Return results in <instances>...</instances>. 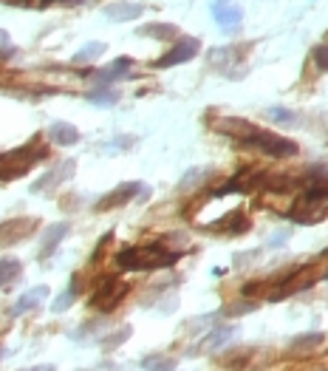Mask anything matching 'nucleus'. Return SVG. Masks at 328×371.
Wrapping results in <instances>:
<instances>
[{"instance_id":"obj_18","label":"nucleus","mask_w":328,"mask_h":371,"mask_svg":"<svg viewBox=\"0 0 328 371\" xmlns=\"http://www.w3.org/2000/svg\"><path fill=\"white\" fill-rule=\"evenodd\" d=\"M131 60L128 57H122V60H116V63H110L108 68H102L99 74H97V82H99V86H110V82L113 79H122V77H125L128 71H131Z\"/></svg>"},{"instance_id":"obj_2","label":"nucleus","mask_w":328,"mask_h":371,"mask_svg":"<svg viewBox=\"0 0 328 371\" xmlns=\"http://www.w3.org/2000/svg\"><path fill=\"white\" fill-rule=\"evenodd\" d=\"M289 219L297 224H317V221L328 219V187L314 184L306 193H300L289 207Z\"/></svg>"},{"instance_id":"obj_30","label":"nucleus","mask_w":328,"mask_h":371,"mask_svg":"<svg viewBox=\"0 0 328 371\" xmlns=\"http://www.w3.org/2000/svg\"><path fill=\"white\" fill-rule=\"evenodd\" d=\"M314 63H317L322 71H328V46H317V49H314Z\"/></svg>"},{"instance_id":"obj_21","label":"nucleus","mask_w":328,"mask_h":371,"mask_svg":"<svg viewBox=\"0 0 328 371\" xmlns=\"http://www.w3.org/2000/svg\"><path fill=\"white\" fill-rule=\"evenodd\" d=\"M23 272V264L17 258H3L0 261V286H12Z\"/></svg>"},{"instance_id":"obj_17","label":"nucleus","mask_w":328,"mask_h":371,"mask_svg":"<svg viewBox=\"0 0 328 371\" xmlns=\"http://www.w3.org/2000/svg\"><path fill=\"white\" fill-rule=\"evenodd\" d=\"M325 335L322 332H306V335H297L292 343H289V352L292 354H314L320 346H322Z\"/></svg>"},{"instance_id":"obj_25","label":"nucleus","mask_w":328,"mask_h":371,"mask_svg":"<svg viewBox=\"0 0 328 371\" xmlns=\"http://www.w3.org/2000/svg\"><path fill=\"white\" fill-rule=\"evenodd\" d=\"M210 176V171H204V168H192L190 173H184V179L179 182V190L184 193V190H192V187H198L204 179Z\"/></svg>"},{"instance_id":"obj_15","label":"nucleus","mask_w":328,"mask_h":371,"mask_svg":"<svg viewBox=\"0 0 328 371\" xmlns=\"http://www.w3.org/2000/svg\"><path fill=\"white\" fill-rule=\"evenodd\" d=\"M68 224L65 221H60V224H51L49 230H46V235H43V246H40V258H49L57 246H60V241L68 235Z\"/></svg>"},{"instance_id":"obj_5","label":"nucleus","mask_w":328,"mask_h":371,"mask_svg":"<svg viewBox=\"0 0 328 371\" xmlns=\"http://www.w3.org/2000/svg\"><path fill=\"white\" fill-rule=\"evenodd\" d=\"M198 49H201V43H198L195 37H181L167 54H164L161 60H156V68H173V65L190 63V60L198 54Z\"/></svg>"},{"instance_id":"obj_26","label":"nucleus","mask_w":328,"mask_h":371,"mask_svg":"<svg viewBox=\"0 0 328 371\" xmlns=\"http://www.w3.org/2000/svg\"><path fill=\"white\" fill-rule=\"evenodd\" d=\"M263 113H266V119H272V122H283V125H289V122L297 119V113L289 111V108H266Z\"/></svg>"},{"instance_id":"obj_4","label":"nucleus","mask_w":328,"mask_h":371,"mask_svg":"<svg viewBox=\"0 0 328 371\" xmlns=\"http://www.w3.org/2000/svg\"><path fill=\"white\" fill-rule=\"evenodd\" d=\"M128 292H131V286H128L125 281H119V278H105V281L97 286V290H94V295H91V309H97V312H113Z\"/></svg>"},{"instance_id":"obj_28","label":"nucleus","mask_w":328,"mask_h":371,"mask_svg":"<svg viewBox=\"0 0 328 371\" xmlns=\"http://www.w3.org/2000/svg\"><path fill=\"white\" fill-rule=\"evenodd\" d=\"M128 338H131V329L125 326V329H122V332H116V335H110V338H105V340H102V346H105V349H116L119 343H125Z\"/></svg>"},{"instance_id":"obj_10","label":"nucleus","mask_w":328,"mask_h":371,"mask_svg":"<svg viewBox=\"0 0 328 371\" xmlns=\"http://www.w3.org/2000/svg\"><path fill=\"white\" fill-rule=\"evenodd\" d=\"M235 335H238V329H235V326H215V329H210V332L201 338V343L195 346L192 354H201V352H218V349H224L229 340H235Z\"/></svg>"},{"instance_id":"obj_33","label":"nucleus","mask_w":328,"mask_h":371,"mask_svg":"<svg viewBox=\"0 0 328 371\" xmlns=\"http://www.w3.org/2000/svg\"><path fill=\"white\" fill-rule=\"evenodd\" d=\"M322 258H328V250H325V253H322Z\"/></svg>"},{"instance_id":"obj_32","label":"nucleus","mask_w":328,"mask_h":371,"mask_svg":"<svg viewBox=\"0 0 328 371\" xmlns=\"http://www.w3.org/2000/svg\"><path fill=\"white\" fill-rule=\"evenodd\" d=\"M23 371H54V365H31V368H23Z\"/></svg>"},{"instance_id":"obj_13","label":"nucleus","mask_w":328,"mask_h":371,"mask_svg":"<svg viewBox=\"0 0 328 371\" xmlns=\"http://www.w3.org/2000/svg\"><path fill=\"white\" fill-rule=\"evenodd\" d=\"M311 281H314V278H306V275H303V269H297L295 275L286 278L274 292H269V301H283V298H289V295H295V292L306 290V286H311Z\"/></svg>"},{"instance_id":"obj_22","label":"nucleus","mask_w":328,"mask_h":371,"mask_svg":"<svg viewBox=\"0 0 328 371\" xmlns=\"http://www.w3.org/2000/svg\"><path fill=\"white\" fill-rule=\"evenodd\" d=\"M142 368L145 371H176V360L167 354H147L142 357Z\"/></svg>"},{"instance_id":"obj_9","label":"nucleus","mask_w":328,"mask_h":371,"mask_svg":"<svg viewBox=\"0 0 328 371\" xmlns=\"http://www.w3.org/2000/svg\"><path fill=\"white\" fill-rule=\"evenodd\" d=\"M37 227L34 219H12L0 224V246H12L17 241H23L26 235H31Z\"/></svg>"},{"instance_id":"obj_27","label":"nucleus","mask_w":328,"mask_h":371,"mask_svg":"<svg viewBox=\"0 0 328 371\" xmlns=\"http://www.w3.org/2000/svg\"><path fill=\"white\" fill-rule=\"evenodd\" d=\"M74 298H76V278H74V286H71V290H65V292H63V295L54 301V306H51V309L60 315V312H65V309L74 303Z\"/></svg>"},{"instance_id":"obj_7","label":"nucleus","mask_w":328,"mask_h":371,"mask_svg":"<svg viewBox=\"0 0 328 371\" xmlns=\"http://www.w3.org/2000/svg\"><path fill=\"white\" fill-rule=\"evenodd\" d=\"M136 193L147 196V193H150V187H145V184H139V182L119 184L113 193H108L105 198H99V201H97V210H110V207H119V204H128V201H131Z\"/></svg>"},{"instance_id":"obj_1","label":"nucleus","mask_w":328,"mask_h":371,"mask_svg":"<svg viewBox=\"0 0 328 371\" xmlns=\"http://www.w3.org/2000/svg\"><path fill=\"white\" fill-rule=\"evenodd\" d=\"M179 261L176 250H167L164 241L147 244V246H128L116 255V264L128 272H147V269H164V267H173Z\"/></svg>"},{"instance_id":"obj_20","label":"nucleus","mask_w":328,"mask_h":371,"mask_svg":"<svg viewBox=\"0 0 328 371\" xmlns=\"http://www.w3.org/2000/svg\"><path fill=\"white\" fill-rule=\"evenodd\" d=\"M210 230H218V232H246V230H249V219H246L243 213H229L224 221L213 224Z\"/></svg>"},{"instance_id":"obj_3","label":"nucleus","mask_w":328,"mask_h":371,"mask_svg":"<svg viewBox=\"0 0 328 371\" xmlns=\"http://www.w3.org/2000/svg\"><path fill=\"white\" fill-rule=\"evenodd\" d=\"M243 145H246V148H255L258 153H266V156H272V159H292V156L300 153L297 142L286 139V136H280V134H272V131H255Z\"/></svg>"},{"instance_id":"obj_29","label":"nucleus","mask_w":328,"mask_h":371,"mask_svg":"<svg viewBox=\"0 0 328 371\" xmlns=\"http://www.w3.org/2000/svg\"><path fill=\"white\" fill-rule=\"evenodd\" d=\"M128 145H136V136H119V139L108 142L105 148H108V150H128Z\"/></svg>"},{"instance_id":"obj_12","label":"nucleus","mask_w":328,"mask_h":371,"mask_svg":"<svg viewBox=\"0 0 328 371\" xmlns=\"http://www.w3.org/2000/svg\"><path fill=\"white\" fill-rule=\"evenodd\" d=\"M213 17L221 29H235L240 26V6L235 3V0H215L213 3Z\"/></svg>"},{"instance_id":"obj_6","label":"nucleus","mask_w":328,"mask_h":371,"mask_svg":"<svg viewBox=\"0 0 328 371\" xmlns=\"http://www.w3.org/2000/svg\"><path fill=\"white\" fill-rule=\"evenodd\" d=\"M74 168H76V161L74 159H65V161H60L54 171H49V173H43L34 184H31V193H49V190H54V187H60L65 179H71L74 176Z\"/></svg>"},{"instance_id":"obj_14","label":"nucleus","mask_w":328,"mask_h":371,"mask_svg":"<svg viewBox=\"0 0 328 371\" xmlns=\"http://www.w3.org/2000/svg\"><path fill=\"white\" fill-rule=\"evenodd\" d=\"M46 298H49V286H34V290L23 292V295L15 301V306H12V315H15V317H17V315H26V312L37 309V306L43 303Z\"/></svg>"},{"instance_id":"obj_19","label":"nucleus","mask_w":328,"mask_h":371,"mask_svg":"<svg viewBox=\"0 0 328 371\" xmlns=\"http://www.w3.org/2000/svg\"><path fill=\"white\" fill-rule=\"evenodd\" d=\"M136 34H139V37H156V40H176L181 31H179V26H173V23H147V26H142Z\"/></svg>"},{"instance_id":"obj_31","label":"nucleus","mask_w":328,"mask_h":371,"mask_svg":"<svg viewBox=\"0 0 328 371\" xmlns=\"http://www.w3.org/2000/svg\"><path fill=\"white\" fill-rule=\"evenodd\" d=\"M0 49H9V34L0 29Z\"/></svg>"},{"instance_id":"obj_11","label":"nucleus","mask_w":328,"mask_h":371,"mask_svg":"<svg viewBox=\"0 0 328 371\" xmlns=\"http://www.w3.org/2000/svg\"><path fill=\"white\" fill-rule=\"evenodd\" d=\"M145 12L142 3H128V0H116V3H108L105 6V17L113 20V23H131V20H139Z\"/></svg>"},{"instance_id":"obj_23","label":"nucleus","mask_w":328,"mask_h":371,"mask_svg":"<svg viewBox=\"0 0 328 371\" xmlns=\"http://www.w3.org/2000/svg\"><path fill=\"white\" fill-rule=\"evenodd\" d=\"M102 54H105V43H99V40H94V43L82 46V49L74 54V63L85 65V63H94V60H97V57H102Z\"/></svg>"},{"instance_id":"obj_16","label":"nucleus","mask_w":328,"mask_h":371,"mask_svg":"<svg viewBox=\"0 0 328 371\" xmlns=\"http://www.w3.org/2000/svg\"><path fill=\"white\" fill-rule=\"evenodd\" d=\"M49 136L60 148H68V145L79 142V131L74 125H68V122H51V125H49Z\"/></svg>"},{"instance_id":"obj_24","label":"nucleus","mask_w":328,"mask_h":371,"mask_svg":"<svg viewBox=\"0 0 328 371\" xmlns=\"http://www.w3.org/2000/svg\"><path fill=\"white\" fill-rule=\"evenodd\" d=\"M88 100H91L94 105H102V108H110V105H116L119 94H116L113 88H108V86H99V91H91V94H88Z\"/></svg>"},{"instance_id":"obj_8","label":"nucleus","mask_w":328,"mask_h":371,"mask_svg":"<svg viewBox=\"0 0 328 371\" xmlns=\"http://www.w3.org/2000/svg\"><path fill=\"white\" fill-rule=\"evenodd\" d=\"M213 128L218 131V134H227V136H232L235 142H246L255 131H258V125H252V122H246V119H235V116H224V119H215L213 122Z\"/></svg>"}]
</instances>
